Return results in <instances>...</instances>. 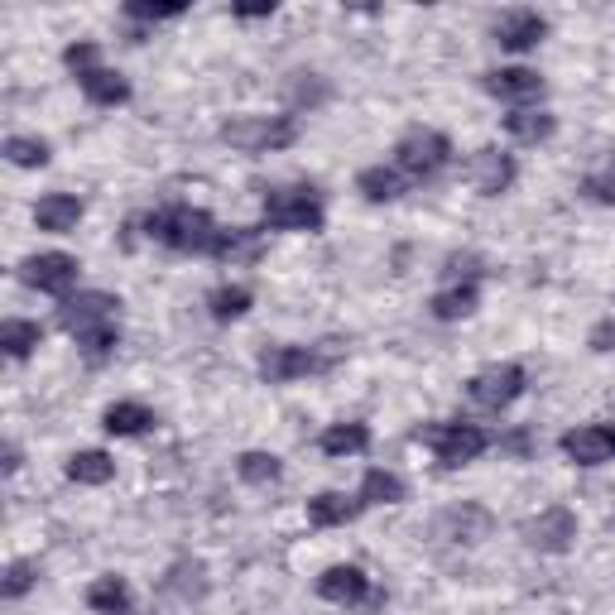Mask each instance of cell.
Here are the masks:
<instances>
[{"label":"cell","mask_w":615,"mask_h":615,"mask_svg":"<svg viewBox=\"0 0 615 615\" xmlns=\"http://www.w3.org/2000/svg\"><path fill=\"white\" fill-rule=\"evenodd\" d=\"M6 471H20V447H6Z\"/></svg>","instance_id":"42"},{"label":"cell","mask_w":615,"mask_h":615,"mask_svg":"<svg viewBox=\"0 0 615 615\" xmlns=\"http://www.w3.org/2000/svg\"><path fill=\"white\" fill-rule=\"evenodd\" d=\"M337 366V356L317 352V346H264L260 352V381L270 385H289L303 381V375H323Z\"/></svg>","instance_id":"6"},{"label":"cell","mask_w":615,"mask_h":615,"mask_svg":"<svg viewBox=\"0 0 615 615\" xmlns=\"http://www.w3.org/2000/svg\"><path fill=\"white\" fill-rule=\"evenodd\" d=\"M264 256V231L260 227H221L212 260L221 264H256Z\"/></svg>","instance_id":"17"},{"label":"cell","mask_w":615,"mask_h":615,"mask_svg":"<svg viewBox=\"0 0 615 615\" xmlns=\"http://www.w3.org/2000/svg\"><path fill=\"white\" fill-rule=\"evenodd\" d=\"M524 385H529L524 366L505 361V366H491V371L471 375V381H467V399L477 404V409H486V414H500V409H510V404L524 395Z\"/></svg>","instance_id":"7"},{"label":"cell","mask_w":615,"mask_h":615,"mask_svg":"<svg viewBox=\"0 0 615 615\" xmlns=\"http://www.w3.org/2000/svg\"><path fill=\"white\" fill-rule=\"evenodd\" d=\"M207 308H212L217 323H236V317H246V313H250V289L227 284V289H217L212 299H207Z\"/></svg>","instance_id":"32"},{"label":"cell","mask_w":615,"mask_h":615,"mask_svg":"<svg viewBox=\"0 0 615 615\" xmlns=\"http://www.w3.org/2000/svg\"><path fill=\"white\" fill-rule=\"evenodd\" d=\"M139 227H145L149 241L169 246V250H178V256H212V246H217V236H221L217 221L207 217L202 207H188V202L159 207V212H149Z\"/></svg>","instance_id":"1"},{"label":"cell","mask_w":615,"mask_h":615,"mask_svg":"<svg viewBox=\"0 0 615 615\" xmlns=\"http://www.w3.org/2000/svg\"><path fill=\"white\" fill-rule=\"evenodd\" d=\"M361 500L366 505H404L409 500V486H404V477H395V471H366V481H361Z\"/></svg>","instance_id":"25"},{"label":"cell","mask_w":615,"mask_h":615,"mask_svg":"<svg viewBox=\"0 0 615 615\" xmlns=\"http://www.w3.org/2000/svg\"><path fill=\"white\" fill-rule=\"evenodd\" d=\"M572 539H577V514L563 510V505L543 510L539 520L524 524V543H529V549H539V553H567Z\"/></svg>","instance_id":"10"},{"label":"cell","mask_w":615,"mask_h":615,"mask_svg":"<svg viewBox=\"0 0 615 615\" xmlns=\"http://www.w3.org/2000/svg\"><path fill=\"white\" fill-rule=\"evenodd\" d=\"M264 221L274 231H323L327 221V207H323V192L317 188H270L264 192Z\"/></svg>","instance_id":"2"},{"label":"cell","mask_w":615,"mask_h":615,"mask_svg":"<svg viewBox=\"0 0 615 615\" xmlns=\"http://www.w3.org/2000/svg\"><path fill=\"white\" fill-rule=\"evenodd\" d=\"M34 586V563H10L6 567V582H0V592H6V601H20L24 592Z\"/></svg>","instance_id":"37"},{"label":"cell","mask_w":615,"mask_h":615,"mask_svg":"<svg viewBox=\"0 0 615 615\" xmlns=\"http://www.w3.org/2000/svg\"><path fill=\"white\" fill-rule=\"evenodd\" d=\"M49 139H34V135H10L6 139V159L15 164V169H44L49 164Z\"/></svg>","instance_id":"31"},{"label":"cell","mask_w":615,"mask_h":615,"mask_svg":"<svg viewBox=\"0 0 615 615\" xmlns=\"http://www.w3.org/2000/svg\"><path fill=\"white\" fill-rule=\"evenodd\" d=\"M491 510H481V505H452V510H442L438 514V539L447 543H481L486 534H491Z\"/></svg>","instance_id":"13"},{"label":"cell","mask_w":615,"mask_h":615,"mask_svg":"<svg viewBox=\"0 0 615 615\" xmlns=\"http://www.w3.org/2000/svg\"><path fill=\"white\" fill-rule=\"evenodd\" d=\"M477 264H481L477 256H452L442 264V274L452 279V284H477Z\"/></svg>","instance_id":"39"},{"label":"cell","mask_w":615,"mask_h":615,"mask_svg":"<svg viewBox=\"0 0 615 615\" xmlns=\"http://www.w3.org/2000/svg\"><path fill=\"white\" fill-rule=\"evenodd\" d=\"M164 586H169V592H178V596H202V592H207L202 563H174L169 577H164Z\"/></svg>","instance_id":"34"},{"label":"cell","mask_w":615,"mask_h":615,"mask_svg":"<svg viewBox=\"0 0 615 615\" xmlns=\"http://www.w3.org/2000/svg\"><path fill=\"white\" fill-rule=\"evenodd\" d=\"M77 346H82V352H87V361H106V356L121 346V327H116V323L87 327V332H77Z\"/></svg>","instance_id":"33"},{"label":"cell","mask_w":615,"mask_h":615,"mask_svg":"<svg viewBox=\"0 0 615 615\" xmlns=\"http://www.w3.org/2000/svg\"><path fill=\"white\" fill-rule=\"evenodd\" d=\"M236 477H241L246 486H274L279 477H284V461H279L274 452H241L236 457Z\"/></svg>","instance_id":"30"},{"label":"cell","mask_w":615,"mask_h":615,"mask_svg":"<svg viewBox=\"0 0 615 615\" xmlns=\"http://www.w3.org/2000/svg\"><path fill=\"white\" fill-rule=\"evenodd\" d=\"M361 510H366V500H361V496L323 491V496L308 500V524H317V529H337V524H352Z\"/></svg>","instance_id":"19"},{"label":"cell","mask_w":615,"mask_h":615,"mask_svg":"<svg viewBox=\"0 0 615 615\" xmlns=\"http://www.w3.org/2000/svg\"><path fill=\"white\" fill-rule=\"evenodd\" d=\"M543 34H549V20L534 15V10H514L496 24V44L510 49V53H524V49H539Z\"/></svg>","instance_id":"16"},{"label":"cell","mask_w":615,"mask_h":615,"mask_svg":"<svg viewBox=\"0 0 615 615\" xmlns=\"http://www.w3.org/2000/svg\"><path fill=\"white\" fill-rule=\"evenodd\" d=\"M486 92H491L496 102H510L520 111L543 96V77L529 73V67H500V73H486Z\"/></svg>","instance_id":"12"},{"label":"cell","mask_w":615,"mask_h":615,"mask_svg":"<svg viewBox=\"0 0 615 615\" xmlns=\"http://www.w3.org/2000/svg\"><path fill=\"white\" fill-rule=\"evenodd\" d=\"M563 452L577 461V467H601V461L615 457V438H611V428L586 424V428L563 432Z\"/></svg>","instance_id":"15"},{"label":"cell","mask_w":615,"mask_h":615,"mask_svg":"<svg viewBox=\"0 0 615 615\" xmlns=\"http://www.w3.org/2000/svg\"><path fill=\"white\" fill-rule=\"evenodd\" d=\"M505 131L520 139V145H543V139L557 131V121L549 116V111H539V106H520V111H510V116H505Z\"/></svg>","instance_id":"23"},{"label":"cell","mask_w":615,"mask_h":615,"mask_svg":"<svg viewBox=\"0 0 615 615\" xmlns=\"http://www.w3.org/2000/svg\"><path fill=\"white\" fill-rule=\"evenodd\" d=\"M586 198H596V202H615V154L606 164H601L596 174H586Z\"/></svg>","instance_id":"36"},{"label":"cell","mask_w":615,"mask_h":615,"mask_svg":"<svg viewBox=\"0 0 615 615\" xmlns=\"http://www.w3.org/2000/svg\"><path fill=\"white\" fill-rule=\"evenodd\" d=\"M356 188H361L366 202H395V198H404L409 178H404L399 169H389V164H371V169L356 174Z\"/></svg>","instance_id":"20"},{"label":"cell","mask_w":615,"mask_h":615,"mask_svg":"<svg viewBox=\"0 0 615 615\" xmlns=\"http://www.w3.org/2000/svg\"><path fill=\"white\" fill-rule=\"evenodd\" d=\"M592 352H615V317H601L592 327Z\"/></svg>","instance_id":"40"},{"label":"cell","mask_w":615,"mask_h":615,"mask_svg":"<svg viewBox=\"0 0 615 615\" xmlns=\"http://www.w3.org/2000/svg\"><path fill=\"white\" fill-rule=\"evenodd\" d=\"M20 279L39 293H53V299H67L77 284V260L63 256V250H44V256H30L20 264Z\"/></svg>","instance_id":"8"},{"label":"cell","mask_w":615,"mask_h":615,"mask_svg":"<svg viewBox=\"0 0 615 615\" xmlns=\"http://www.w3.org/2000/svg\"><path fill=\"white\" fill-rule=\"evenodd\" d=\"M514 174H520L514 154L496 149V145H486V149H477L467 159V178H471V188H477L481 198H500V192H510L514 188Z\"/></svg>","instance_id":"9"},{"label":"cell","mask_w":615,"mask_h":615,"mask_svg":"<svg viewBox=\"0 0 615 615\" xmlns=\"http://www.w3.org/2000/svg\"><path fill=\"white\" fill-rule=\"evenodd\" d=\"M611 438H615V428H611Z\"/></svg>","instance_id":"43"},{"label":"cell","mask_w":615,"mask_h":615,"mask_svg":"<svg viewBox=\"0 0 615 615\" xmlns=\"http://www.w3.org/2000/svg\"><path fill=\"white\" fill-rule=\"evenodd\" d=\"M87 606L102 615H125L131 611V586H125V577H96L87 586Z\"/></svg>","instance_id":"28"},{"label":"cell","mask_w":615,"mask_h":615,"mask_svg":"<svg viewBox=\"0 0 615 615\" xmlns=\"http://www.w3.org/2000/svg\"><path fill=\"white\" fill-rule=\"evenodd\" d=\"M418 442L432 447V457L442 467H467V461H477L491 447V432L477 424H432V428H418Z\"/></svg>","instance_id":"4"},{"label":"cell","mask_w":615,"mask_h":615,"mask_svg":"<svg viewBox=\"0 0 615 615\" xmlns=\"http://www.w3.org/2000/svg\"><path fill=\"white\" fill-rule=\"evenodd\" d=\"M116 308H121V299H111V293H77V299H63L59 323L77 337V332H87V327L116 323Z\"/></svg>","instance_id":"11"},{"label":"cell","mask_w":615,"mask_h":615,"mask_svg":"<svg viewBox=\"0 0 615 615\" xmlns=\"http://www.w3.org/2000/svg\"><path fill=\"white\" fill-rule=\"evenodd\" d=\"M102 428L111 432V438H139V432L154 428V414L145 409V404H135V399H121V404H111V409L102 414Z\"/></svg>","instance_id":"22"},{"label":"cell","mask_w":615,"mask_h":615,"mask_svg":"<svg viewBox=\"0 0 615 615\" xmlns=\"http://www.w3.org/2000/svg\"><path fill=\"white\" fill-rule=\"evenodd\" d=\"M125 15L131 20H178L184 15V6H154V0H131V6H125Z\"/></svg>","instance_id":"38"},{"label":"cell","mask_w":615,"mask_h":615,"mask_svg":"<svg viewBox=\"0 0 615 615\" xmlns=\"http://www.w3.org/2000/svg\"><path fill=\"white\" fill-rule=\"evenodd\" d=\"M317 596L337 601V606H356V601L371 596V577L356 563H337V567H327L323 577H317Z\"/></svg>","instance_id":"14"},{"label":"cell","mask_w":615,"mask_h":615,"mask_svg":"<svg viewBox=\"0 0 615 615\" xmlns=\"http://www.w3.org/2000/svg\"><path fill=\"white\" fill-rule=\"evenodd\" d=\"M317 447H323L327 457H356L371 447V428L366 424H332L323 438H317Z\"/></svg>","instance_id":"26"},{"label":"cell","mask_w":615,"mask_h":615,"mask_svg":"<svg viewBox=\"0 0 615 615\" xmlns=\"http://www.w3.org/2000/svg\"><path fill=\"white\" fill-rule=\"evenodd\" d=\"M447 159H452V139L442 131H424V125L395 145V169L404 178H432L447 169Z\"/></svg>","instance_id":"5"},{"label":"cell","mask_w":615,"mask_h":615,"mask_svg":"<svg viewBox=\"0 0 615 615\" xmlns=\"http://www.w3.org/2000/svg\"><path fill=\"white\" fill-rule=\"evenodd\" d=\"M477 303H481L477 284H452L432 299V317H438V323H461V317L477 313Z\"/></svg>","instance_id":"24"},{"label":"cell","mask_w":615,"mask_h":615,"mask_svg":"<svg viewBox=\"0 0 615 615\" xmlns=\"http://www.w3.org/2000/svg\"><path fill=\"white\" fill-rule=\"evenodd\" d=\"M39 342H44V327H39V323H24V317H6V327H0V346H6L10 361H24Z\"/></svg>","instance_id":"29"},{"label":"cell","mask_w":615,"mask_h":615,"mask_svg":"<svg viewBox=\"0 0 615 615\" xmlns=\"http://www.w3.org/2000/svg\"><path fill=\"white\" fill-rule=\"evenodd\" d=\"M63 63H67V73H73V77H87L92 67H102V49H96L92 39H77V44L63 49Z\"/></svg>","instance_id":"35"},{"label":"cell","mask_w":615,"mask_h":615,"mask_svg":"<svg viewBox=\"0 0 615 615\" xmlns=\"http://www.w3.org/2000/svg\"><path fill=\"white\" fill-rule=\"evenodd\" d=\"M111 477H116V461H111L106 452H73L67 457V481H77V486H106Z\"/></svg>","instance_id":"27"},{"label":"cell","mask_w":615,"mask_h":615,"mask_svg":"<svg viewBox=\"0 0 615 615\" xmlns=\"http://www.w3.org/2000/svg\"><path fill=\"white\" fill-rule=\"evenodd\" d=\"M77 87L87 102L96 106H121V102H131V82H125L116 67H92L87 77H77Z\"/></svg>","instance_id":"21"},{"label":"cell","mask_w":615,"mask_h":615,"mask_svg":"<svg viewBox=\"0 0 615 615\" xmlns=\"http://www.w3.org/2000/svg\"><path fill=\"white\" fill-rule=\"evenodd\" d=\"M221 139L241 154H274L299 139V125L293 116H231L221 125Z\"/></svg>","instance_id":"3"},{"label":"cell","mask_w":615,"mask_h":615,"mask_svg":"<svg viewBox=\"0 0 615 615\" xmlns=\"http://www.w3.org/2000/svg\"><path fill=\"white\" fill-rule=\"evenodd\" d=\"M77 221H82V202L73 192H49V198H39V207H34V227L49 236L77 231Z\"/></svg>","instance_id":"18"},{"label":"cell","mask_w":615,"mask_h":615,"mask_svg":"<svg viewBox=\"0 0 615 615\" xmlns=\"http://www.w3.org/2000/svg\"><path fill=\"white\" fill-rule=\"evenodd\" d=\"M236 15H241V20H264V15H274V6H241Z\"/></svg>","instance_id":"41"}]
</instances>
